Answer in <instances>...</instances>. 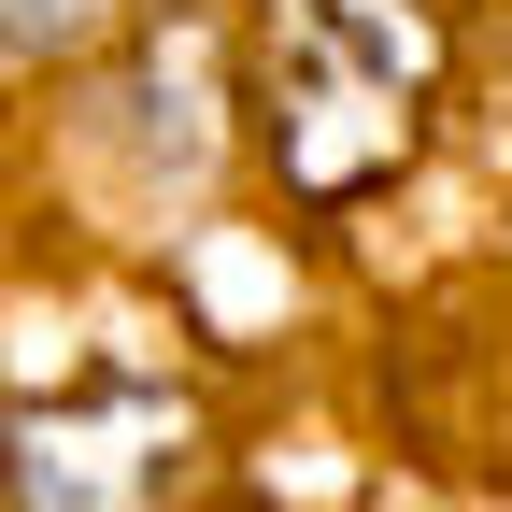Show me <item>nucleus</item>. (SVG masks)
<instances>
[{
    "instance_id": "nucleus-2",
    "label": "nucleus",
    "mask_w": 512,
    "mask_h": 512,
    "mask_svg": "<svg viewBox=\"0 0 512 512\" xmlns=\"http://www.w3.org/2000/svg\"><path fill=\"white\" fill-rule=\"evenodd\" d=\"M100 15V0H0V57H43V43H72Z\"/></svg>"
},
{
    "instance_id": "nucleus-1",
    "label": "nucleus",
    "mask_w": 512,
    "mask_h": 512,
    "mask_svg": "<svg viewBox=\"0 0 512 512\" xmlns=\"http://www.w3.org/2000/svg\"><path fill=\"white\" fill-rule=\"evenodd\" d=\"M427 43L399 29V0H271V128L299 185H356L413 128Z\"/></svg>"
}]
</instances>
